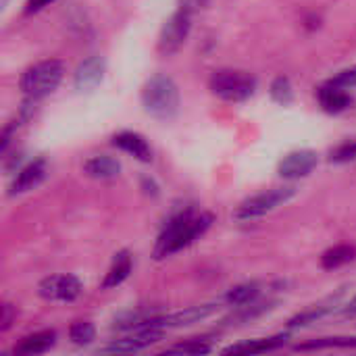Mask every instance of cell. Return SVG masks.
<instances>
[{
  "label": "cell",
  "instance_id": "6da1fadb",
  "mask_svg": "<svg viewBox=\"0 0 356 356\" xmlns=\"http://www.w3.org/2000/svg\"><path fill=\"white\" fill-rule=\"evenodd\" d=\"M213 221H215L213 213H196L192 209L179 211L177 215H173L165 223V227L154 244V250H152L154 261H163V259L188 248L202 234H207V229L213 225Z\"/></svg>",
  "mask_w": 356,
  "mask_h": 356
},
{
  "label": "cell",
  "instance_id": "7a4b0ae2",
  "mask_svg": "<svg viewBox=\"0 0 356 356\" xmlns=\"http://www.w3.org/2000/svg\"><path fill=\"white\" fill-rule=\"evenodd\" d=\"M144 111L161 121H169L179 111V90L177 83L167 75L150 77L142 88Z\"/></svg>",
  "mask_w": 356,
  "mask_h": 356
},
{
  "label": "cell",
  "instance_id": "3957f363",
  "mask_svg": "<svg viewBox=\"0 0 356 356\" xmlns=\"http://www.w3.org/2000/svg\"><path fill=\"white\" fill-rule=\"evenodd\" d=\"M65 75V65L58 58H48V60H40L35 65H31L29 69H25V73L21 75V90L27 98L40 100L48 94H52Z\"/></svg>",
  "mask_w": 356,
  "mask_h": 356
},
{
  "label": "cell",
  "instance_id": "277c9868",
  "mask_svg": "<svg viewBox=\"0 0 356 356\" xmlns=\"http://www.w3.org/2000/svg\"><path fill=\"white\" fill-rule=\"evenodd\" d=\"M209 88L215 96L227 102H242L250 98L257 90V79L246 71L219 69L211 75Z\"/></svg>",
  "mask_w": 356,
  "mask_h": 356
},
{
  "label": "cell",
  "instance_id": "5b68a950",
  "mask_svg": "<svg viewBox=\"0 0 356 356\" xmlns=\"http://www.w3.org/2000/svg\"><path fill=\"white\" fill-rule=\"evenodd\" d=\"M296 188L294 186H284V188H273V190H267V192H261V194H254L250 198H246L236 211H234V219L236 221H252V219H259L271 211H275L277 207L286 204L290 198L296 196Z\"/></svg>",
  "mask_w": 356,
  "mask_h": 356
},
{
  "label": "cell",
  "instance_id": "8992f818",
  "mask_svg": "<svg viewBox=\"0 0 356 356\" xmlns=\"http://www.w3.org/2000/svg\"><path fill=\"white\" fill-rule=\"evenodd\" d=\"M190 21H192V15L186 13V10L173 13L165 21V25H163V29L159 33V44H156V48H159V52L163 56H171L184 46V42H186V38L190 33V27H192Z\"/></svg>",
  "mask_w": 356,
  "mask_h": 356
},
{
  "label": "cell",
  "instance_id": "52a82bcc",
  "mask_svg": "<svg viewBox=\"0 0 356 356\" xmlns=\"http://www.w3.org/2000/svg\"><path fill=\"white\" fill-rule=\"evenodd\" d=\"M38 294L52 302H73L81 294V282L75 275H50L38 284Z\"/></svg>",
  "mask_w": 356,
  "mask_h": 356
},
{
  "label": "cell",
  "instance_id": "ba28073f",
  "mask_svg": "<svg viewBox=\"0 0 356 356\" xmlns=\"http://www.w3.org/2000/svg\"><path fill=\"white\" fill-rule=\"evenodd\" d=\"M159 340H163V330H140L134 332V336L115 340L106 346L100 348L102 355H121V353H138L144 350L152 344H156Z\"/></svg>",
  "mask_w": 356,
  "mask_h": 356
},
{
  "label": "cell",
  "instance_id": "9c48e42d",
  "mask_svg": "<svg viewBox=\"0 0 356 356\" xmlns=\"http://www.w3.org/2000/svg\"><path fill=\"white\" fill-rule=\"evenodd\" d=\"M317 163H319L317 152L296 150V152H290L288 156H284V161L277 167V173L284 179H300V177H307L317 167Z\"/></svg>",
  "mask_w": 356,
  "mask_h": 356
},
{
  "label": "cell",
  "instance_id": "30bf717a",
  "mask_svg": "<svg viewBox=\"0 0 356 356\" xmlns=\"http://www.w3.org/2000/svg\"><path fill=\"white\" fill-rule=\"evenodd\" d=\"M46 173H48V165H46L44 159H38V161L29 163L27 167H23L19 171V175L15 177V181L10 184L8 194L10 196H19V194L31 192L33 188H38L44 181Z\"/></svg>",
  "mask_w": 356,
  "mask_h": 356
},
{
  "label": "cell",
  "instance_id": "8fae6325",
  "mask_svg": "<svg viewBox=\"0 0 356 356\" xmlns=\"http://www.w3.org/2000/svg\"><path fill=\"white\" fill-rule=\"evenodd\" d=\"M115 148L131 154L134 159L142 161V163H150L152 161V148L150 144L146 142L144 136L136 134V131H119L113 136V142H111Z\"/></svg>",
  "mask_w": 356,
  "mask_h": 356
},
{
  "label": "cell",
  "instance_id": "7c38bea8",
  "mask_svg": "<svg viewBox=\"0 0 356 356\" xmlns=\"http://www.w3.org/2000/svg\"><path fill=\"white\" fill-rule=\"evenodd\" d=\"M102 75H104V60L100 56H90L77 67L73 81L79 92H90L102 81Z\"/></svg>",
  "mask_w": 356,
  "mask_h": 356
},
{
  "label": "cell",
  "instance_id": "4fadbf2b",
  "mask_svg": "<svg viewBox=\"0 0 356 356\" xmlns=\"http://www.w3.org/2000/svg\"><path fill=\"white\" fill-rule=\"evenodd\" d=\"M317 98H319L321 108L325 113H332V115H338L350 106V94L346 92V88L336 86L332 81H327L325 86H321L317 90Z\"/></svg>",
  "mask_w": 356,
  "mask_h": 356
},
{
  "label": "cell",
  "instance_id": "5bb4252c",
  "mask_svg": "<svg viewBox=\"0 0 356 356\" xmlns=\"http://www.w3.org/2000/svg\"><path fill=\"white\" fill-rule=\"evenodd\" d=\"M54 344H56V332H54V330H44V332H38V334H31V336L23 338V340L13 348V353L17 356L44 355V353H48Z\"/></svg>",
  "mask_w": 356,
  "mask_h": 356
},
{
  "label": "cell",
  "instance_id": "9a60e30c",
  "mask_svg": "<svg viewBox=\"0 0 356 356\" xmlns=\"http://www.w3.org/2000/svg\"><path fill=\"white\" fill-rule=\"evenodd\" d=\"M131 267H134L131 254H129L127 250L117 252L115 259H113V263H111V269L106 271V275H104V280H102V284H100V288H102V290H111V288L121 286V284L129 277Z\"/></svg>",
  "mask_w": 356,
  "mask_h": 356
},
{
  "label": "cell",
  "instance_id": "2e32d148",
  "mask_svg": "<svg viewBox=\"0 0 356 356\" xmlns=\"http://www.w3.org/2000/svg\"><path fill=\"white\" fill-rule=\"evenodd\" d=\"M83 173L92 179H115L121 173V163L113 156H92L83 165Z\"/></svg>",
  "mask_w": 356,
  "mask_h": 356
},
{
  "label": "cell",
  "instance_id": "e0dca14e",
  "mask_svg": "<svg viewBox=\"0 0 356 356\" xmlns=\"http://www.w3.org/2000/svg\"><path fill=\"white\" fill-rule=\"evenodd\" d=\"M288 340V336H273V338H261V340H252L246 344H236L223 350V355H259V353H269L275 350L280 346H284Z\"/></svg>",
  "mask_w": 356,
  "mask_h": 356
},
{
  "label": "cell",
  "instance_id": "ac0fdd59",
  "mask_svg": "<svg viewBox=\"0 0 356 356\" xmlns=\"http://www.w3.org/2000/svg\"><path fill=\"white\" fill-rule=\"evenodd\" d=\"M356 259V246L353 244H338L330 250L323 252L321 257V267L332 271V269H340L348 263H353Z\"/></svg>",
  "mask_w": 356,
  "mask_h": 356
},
{
  "label": "cell",
  "instance_id": "d6986e66",
  "mask_svg": "<svg viewBox=\"0 0 356 356\" xmlns=\"http://www.w3.org/2000/svg\"><path fill=\"white\" fill-rule=\"evenodd\" d=\"M257 296H259V286L257 284H240V286L232 288L225 294V302L229 307H244V305L254 302Z\"/></svg>",
  "mask_w": 356,
  "mask_h": 356
},
{
  "label": "cell",
  "instance_id": "ffe728a7",
  "mask_svg": "<svg viewBox=\"0 0 356 356\" xmlns=\"http://www.w3.org/2000/svg\"><path fill=\"white\" fill-rule=\"evenodd\" d=\"M325 348H356V338H321L313 342L298 344L296 350L307 353V350H325Z\"/></svg>",
  "mask_w": 356,
  "mask_h": 356
},
{
  "label": "cell",
  "instance_id": "44dd1931",
  "mask_svg": "<svg viewBox=\"0 0 356 356\" xmlns=\"http://www.w3.org/2000/svg\"><path fill=\"white\" fill-rule=\"evenodd\" d=\"M334 305H336V300H332V302H327V305L313 307V309H309V311H305V313L292 317V319L288 321V327H305V325H311V323H315L317 319H321V317H325L327 313H332V311H334Z\"/></svg>",
  "mask_w": 356,
  "mask_h": 356
},
{
  "label": "cell",
  "instance_id": "7402d4cb",
  "mask_svg": "<svg viewBox=\"0 0 356 356\" xmlns=\"http://www.w3.org/2000/svg\"><path fill=\"white\" fill-rule=\"evenodd\" d=\"M69 338L77 346H88L96 340V327L90 321H75L69 327Z\"/></svg>",
  "mask_w": 356,
  "mask_h": 356
},
{
  "label": "cell",
  "instance_id": "603a6c76",
  "mask_svg": "<svg viewBox=\"0 0 356 356\" xmlns=\"http://www.w3.org/2000/svg\"><path fill=\"white\" fill-rule=\"evenodd\" d=\"M269 94H271V98L277 102V104H290L292 100H294V90H292V83H290V79L288 77H284V75H280V77H275L273 81H271V88H269Z\"/></svg>",
  "mask_w": 356,
  "mask_h": 356
},
{
  "label": "cell",
  "instance_id": "cb8c5ba5",
  "mask_svg": "<svg viewBox=\"0 0 356 356\" xmlns=\"http://www.w3.org/2000/svg\"><path fill=\"white\" fill-rule=\"evenodd\" d=\"M213 353V344L209 340H188L181 344H175L173 348L165 350V355H209Z\"/></svg>",
  "mask_w": 356,
  "mask_h": 356
},
{
  "label": "cell",
  "instance_id": "d4e9b609",
  "mask_svg": "<svg viewBox=\"0 0 356 356\" xmlns=\"http://www.w3.org/2000/svg\"><path fill=\"white\" fill-rule=\"evenodd\" d=\"M353 159H356V140H350V142L340 144V146L334 148L332 154H330V161H332V163H348V161H353Z\"/></svg>",
  "mask_w": 356,
  "mask_h": 356
},
{
  "label": "cell",
  "instance_id": "484cf974",
  "mask_svg": "<svg viewBox=\"0 0 356 356\" xmlns=\"http://www.w3.org/2000/svg\"><path fill=\"white\" fill-rule=\"evenodd\" d=\"M15 319H17V309L13 305L4 302L2 309H0V332H6L13 325Z\"/></svg>",
  "mask_w": 356,
  "mask_h": 356
},
{
  "label": "cell",
  "instance_id": "4316f807",
  "mask_svg": "<svg viewBox=\"0 0 356 356\" xmlns=\"http://www.w3.org/2000/svg\"><path fill=\"white\" fill-rule=\"evenodd\" d=\"M211 0H179V10H186V13H196L200 8H204Z\"/></svg>",
  "mask_w": 356,
  "mask_h": 356
},
{
  "label": "cell",
  "instance_id": "83f0119b",
  "mask_svg": "<svg viewBox=\"0 0 356 356\" xmlns=\"http://www.w3.org/2000/svg\"><path fill=\"white\" fill-rule=\"evenodd\" d=\"M54 0H27L25 2V15H33V13H40L42 8L50 6Z\"/></svg>",
  "mask_w": 356,
  "mask_h": 356
},
{
  "label": "cell",
  "instance_id": "f1b7e54d",
  "mask_svg": "<svg viewBox=\"0 0 356 356\" xmlns=\"http://www.w3.org/2000/svg\"><path fill=\"white\" fill-rule=\"evenodd\" d=\"M346 313H348V315H356V298H353V302L348 305Z\"/></svg>",
  "mask_w": 356,
  "mask_h": 356
}]
</instances>
